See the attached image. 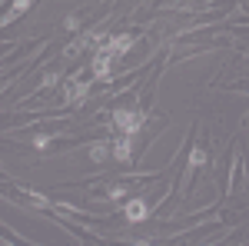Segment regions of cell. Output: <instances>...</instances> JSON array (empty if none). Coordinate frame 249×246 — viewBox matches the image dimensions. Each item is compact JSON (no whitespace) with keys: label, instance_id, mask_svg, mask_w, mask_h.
I'll use <instances>...</instances> for the list:
<instances>
[{"label":"cell","instance_id":"ba28073f","mask_svg":"<svg viewBox=\"0 0 249 246\" xmlns=\"http://www.w3.org/2000/svg\"><path fill=\"white\" fill-rule=\"evenodd\" d=\"M107 156H110V143H93V147H90V160H93V163H103Z\"/></svg>","mask_w":249,"mask_h":246},{"label":"cell","instance_id":"5b68a950","mask_svg":"<svg viewBox=\"0 0 249 246\" xmlns=\"http://www.w3.org/2000/svg\"><path fill=\"white\" fill-rule=\"evenodd\" d=\"M87 96H90V87H87V83L67 80V87H63V100H67V103H83Z\"/></svg>","mask_w":249,"mask_h":246},{"label":"cell","instance_id":"30bf717a","mask_svg":"<svg viewBox=\"0 0 249 246\" xmlns=\"http://www.w3.org/2000/svg\"><path fill=\"white\" fill-rule=\"evenodd\" d=\"M123 196H130V189L123 187V183H113V187L107 189V200H123Z\"/></svg>","mask_w":249,"mask_h":246},{"label":"cell","instance_id":"277c9868","mask_svg":"<svg viewBox=\"0 0 249 246\" xmlns=\"http://www.w3.org/2000/svg\"><path fill=\"white\" fill-rule=\"evenodd\" d=\"M123 213H126V220H130V223H143V220L150 216V207H146V200H143V196H130V200H126V207H123Z\"/></svg>","mask_w":249,"mask_h":246},{"label":"cell","instance_id":"8fae6325","mask_svg":"<svg viewBox=\"0 0 249 246\" xmlns=\"http://www.w3.org/2000/svg\"><path fill=\"white\" fill-rule=\"evenodd\" d=\"M27 200H30V203H37V207H43V209L53 207V203H50V200H47L43 193H37V189H30V193H27Z\"/></svg>","mask_w":249,"mask_h":246},{"label":"cell","instance_id":"9c48e42d","mask_svg":"<svg viewBox=\"0 0 249 246\" xmlns=\"http://www.w3.org/2000/svg\"><path fill=\"white\" fill-rule=\"evenodd\" d=\"M206 163V150L203 147H193V153H190V170H199Z\"/></svg>","mask_w":249,"mask_h":246},{"label":"cell","instance_id":"52a82bcc","mask_svg":"<svg viewBox=\"0 0 249 246\" xmlns=\"http://www.w3.org/2000/svg\"><path fill=\"white\" fill-rule=\"evenodd\" d=\"M30 3H34V0H14V7H10V10H7V14L0 17V27H7L10 20H17L23 10H30Z\"/></svg>","mask_w":249,"mask_h":246},{"label":"cell","instance_id":"3957f363","mask_svg":"<svg viewBox=\"0 0 249 246\" xmlns=\"http://www.w3.org/2000/svg\"><path fill=\"white\" fill-rule=\"evenodd\" d=\"M110 156H113V160H120V163H130V156H133V136L120 133L113 143H110Z\"/></svg>","mask_w":249,"mask_h":246},{"label":"cell","instance_id":"7c38bea8","mask_svg":"<svg viewBox=\"0 0 249 246\" xmlns=\"http://www.w3.org/2000/svg\"><path fill=\"white\" fill-rule=\"evenodd\" d=\"M50 143H53V140H50L47 133H40V136H34V147H37V150H47Z\"/></svg>","mask_w":249,"mask_h":246},{"label":"cell","instance_id":"7a4b0ae2","mask_svg":"<svg viewBox=\"0 0 249 246\" xmlns=\"http://www.w3.org/2000/svg\"><path fill=\"white\" fill-rule=\"evenodd\" d=\"M113 60H116V54H110L107 47L96 50V57H93V76L96 80H107V76L113 74Z\"/></svg>","mask_w":249,"mask_h":246},{"label":"cell","instance_id":"6da1fadb","mask_svg":"<svg viewBox=\"0 0 249 246\" xmlns=\"http://www.w3.org/2000/svg\"><path fill=\"white\" fill-rule=\"evenodd\" d=\"M143 123H146L143 110H133V107H120V110H113V127L120 133H126V136H136V133L143 130Z\"/></svg>","mask_w":249,"mask_h":246},{"label":"cell","instance_id":"8992f818","mask_svg":"<svg viewBox=\"0 0 249 246\" xmlns=\"http://www.w3.org/2000/svg\"><path fill=\"white\" fill-rule=\"evenodd\" d=\"M103 47H107L110 54H116V57H120V54H126V50L133 47V37H130V34H116V37H107V43H103Z\"/></svg>","mask_w":249,"mask_h":246}]
</instances>
